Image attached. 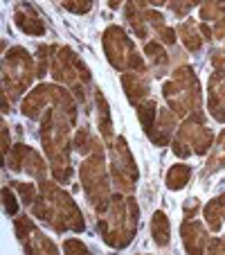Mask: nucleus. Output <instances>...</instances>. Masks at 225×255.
Returning <instances> with one entry per match:
<instances>
[{"label":"nucleus","instance_id":"nucleus-1","mask_svg":"<svg viewBox=\"0 0 225 255\" xmlns=\"http://www.w3.org/2000/svg\"><path fill=\"white\" fill-rule=\"evenodd\" d=\"M41 192H43V199L34 201V206H32V212L39 217V219L52 224L54 231L72 228V231L81 233L83 228H86L79 208L75 206V201H72L66 192H61V190L54 183H50V181L41 185Z\"/></svg>","mask_w":225,"mask_h":255},{"label":"nucleus","instance_id":"nucleus-2","mask_svg":"<svg viewBox=\"0 0 225 255\" xmlns=\"http://www.w3.org/2000/svg\"><path fill=\"white\" fill-rule=\"evenodd\" d=\"M81 178L86 194L97 210H108V181H106V169H104V158H101L99 144H95V156L88 158L81 165Z\"/></svg>","mask_w":225,"mask_h":255},{"label":"nucleus","instance_id":"nucleus-3","mask_svg":"<svg viewBox=\"0 0 225 255\" xmlns=\"http://www.w3.org/2000/svg\"><path fill=\"white\" fill-rule=\"evenodd\" d=\"M104 48L108 54V61L117 68V70H124V68H133V70L144 72V61L140 59V54L133 50L131 39H126V34L120 27H108L104 34Z\"/></svg>","mask_w":225,"mask_h":255},{"label":"nucleus","instance_id":"nucleus-4","mask_svg":"<svg viewBox=\"0 0 225 255\" xmlns=\"http://www.w3.org/2000/svg\"><path fill=\"white\" fill-rule=\"evenodd\" d=\"M182 240H185L187 253H203V251H207V235L198 222H189L187 219L182 224Z\"/></svg>","mask_w":225,"mask_h":255},{"label":"nucleus","instance_id":"nucleus-5","mask_svg":"<svg viewBox=\"0 0 225 255\" xmlns=\"http://www.w3.org/2000/svg\"><path fill=\"white\" fill-rule=\"evenodd\" d=\"M52 100V86H39L36 91H32L27 95V100L23 102V113L27 118H39L41 109Z\"/></svg>","mask_w":225,"mask_h":255},{"label":"nucleus","instance_id":"nucleus-6","mask_svg":"<svg viewBox=\"0 0 225 255\" xmlns=\"http://www.w3.org/2000/svg\"><path fill=\"white\" fill-rule=\"evenodd\" d=\"M16 25H18L25 34H34V36H41V34L45 32L43 20L34 14L29 7H20V9L16 11Z\"/></svg>","mask_w":225,"mask_h":255},{"label":"nucleus","instance_id":"nucleus-7","mask_svg":"<svg viewBox=\"0 0 225 255\" xmlns=\"http://www.w3.org/2000/svg\"><path fill=\"white\" fill-rule=\"evenodd\" d=\"M122 84H124L126 95H129V100L133 104L138 100H142V97H147L149 93V82L142 75H122Z\"/></svg>","mask_w":225,"mask_h":255},{"label":"nucleus","instance_id":"nucleus-8","mask_svg":"<svg viewBox=\"0 0 225 255\" xmlns=\"http://www.w3.org/2000/svg\"><path fill=\"white\" fill-rule=\"evenodd\" d=\"M151 231H153V240L158 246H167L169 244V235H171V231H169V219L164 212H155L153 215V222H151Z\"/></svg>","mask_w":225,"mask_h":255},{"label":"nucleus","instance_id":"nucleus-9","mask_svg":"<svg viewBox=\"0 0 225 255\" xmlns=\"http://www.w3.org/2000/svg\"><path fill=\"white\" fill-rule=\"evenodd\" d=\"M189 176H192V167H189V165H173L167 174L169 190H182L189 183Z\"/></svg>","mask_w":225,"mask_h":255},{"label":"nucleus","instance_id":"nucleus-10","mask_svg":"<svg viewBox=\"0 0 225 255\" xmlns=\"http://www.w3.org/2000/svg\"><path fill=\"white\" fill-rule=\"evenodd\" d=\"M205 219H207V226L214 233L221 231V224H223V219H225V203L221 201V199H214V201L205 208Z\"/></svg>","mask_w":225,"mask_h":255},{"label":"nucleus","instance_id":"nucleus-11","mask_svg":"<svg viewBox=\"0 0 225 255\" xmlns=\"http://www.w3.org/2000/svg\"><path fill=\"white\" fill-rule=\"evenodd\" d=\"M97 93V106H99V125H101V135H104L106 142H110V138H113V125H110V113H108V104H106V100L101 97L99 91Z\"/></svg>","mask_w":225,"mask_h":255},{"label":"nucleus","instance_id":"nucleus-12","mask_svg":"<svg viewBox=\"0 0 225 255\" xmlns=\"http://www.w3.org/2000/svg\"><path fill=\"white\" fill-rule=\"evenodd\" d=\"M178 34L182 36V41H185L187 50H192V52H198L203 45V39L198 36L196 27H194V23H182L180 27H178Z\"/></svg>","mask_w":225,"mask_h":255},{"label":"nucleus","instance_id":"nucleus-13","mask_svg":"<svg viewBox=\"0 0 225 255\" xmlns=\"http://www.w3.org/2000/svg\"><path fill=\"white\" fill-rule=\"evenodd\" d=\"M158 104L155 102H147V104H140L138 106V118H140V122H142V127H144V131L147 133H151V129H153V120L158 118Z\"/></svg>","mask_w":225,"mask_h":255},{"label":"nucleus","instance_id":"nucleus-14","mask_svg":"<svg viewBox=\"0 0 225 255\" xmlns=\"http://www.w3.org/2000/svg\"><path fill=\"white\" fill-rule=\"evenodd\" d=\"M23 167L27 169V172L32 174L34 178H43V176H45V172H48V167H45L43 158H41V156L36 154L34 149H29V154H27V158H25Z\"/></svg>","mask_w":225,"mask_h":255},{"label":"nucleus","instance_id":"nucleus-15","mask_svg":"<svg viewBox=\"0 0 225 255\" xmlns=\"http://www.w3.org/2000/svg\"><path fill=\"white\" fill-rule=\"evenodd\" d=\"M221 14H225V0H205L201 16L205 20H216Z\"/></svg>","mask_w":225,"mask_h":255},{"label":"nucleus","instance_id":"nucleus-16","mask_svg":"<svg viewBox=\"0 0 225 255\" xmlns=\"http://www.w3.org/2000/svg\"><path fill=\"white\" fill-rule=\"evenodd\" d=\"M29 149H32V147H27V144H16L14 151H11V156L7 158V165H9L14 172L23 169V163H25V158H27Z\"/></svg>","mask_w":225,"mask_h":255},{"label":"nucleus","instance_id":"nucleus-17","mask_svg":"<svg viewBox=\"0 0 225 255\" xmlns=\"http://www.w3.org/2000/svg\"><path fill=\"white\" fill-rule=\"evenodd\" d=\"M14 228H16L18 240L23 242V244H27V240L32 237V233H34L32 219H29V217H18V219H14Z\"/></svg>","mask_w":225,"mask_h":255},{"label":"nucleus","instance_id":"nucleus-18","mask_svg":"<svg viewBox=\"0 0 225 255\" xmlns=\"http://www.w3.org/2000/svg\"><path fill=\"white\" fill-rule=\"evenodd\" d=\"M225 165V131L219 138V149L214 151V156H210V163H207V172H214V169L223 167Z\"/></svg>","mask_w":225,"mask_h":255},{"label":"nucleus","instance_id":"nucleus-19","mask_svg":"<svg viewBox=\"0 0 225 255\" xmlns=\"http://www.w3.org/2000/svg\"><path fill=\"white\" fill-rule=\"evenodd\" d=\"M144 52L149 54V57L153 59V63L155 66H167V61H169V57H167V52H164L162 48H160L155 41H151V43H147L144 45Z\"/></svg>","mask_w":225,"mask_h":255},{"label":"nucleus","instance_id":"nucleus-20","mask_svg":"<svg viewBox=\"0 0 225 255\" xmlns=\"http://www.w3.org/2000/svg\"><path fill=\"white\" fill-rule=\"evenodd\" d=\"M14 188L20 192V197H23V201L27 203V206H34V199H36V190H34L32 183H14Z\"/></svg>","mask_w":225,"mask_h":255},{"label":"nucleus","instance_id":"nucleus-21","mask_svg":"<svg viewBox=\"0 0 225 255\" xmlns=\"http://www.w3.org/2000/svg\"><path fill=\"white\" fill-rule=\"evenodd\" d=\"M95 144H97V142H92L90 135H88V129H79V133H77V149L81 151V154H86V151L95 149Z\"/></svg>","mask_w":225,"mask_h":255},{"label":"nucleus","instance_id":"nucleus-22","mask_svg":"<svg viewBox=\"0 0 225 255\" xmlns=\"http://www.w3.org/2000/svg\"><path fill=\"white\" fill-rule=\"evenodd\" d=\"M201 0H171V11L176 16H185L194 5H198Z\"/></svg>","mask_w":225,"mask_h":255},{"label":"nucleus","instance_id":"nucleus-23","mask_svg":"<svg viewBox=\"0 0 225 255\" xmlns=\"http://www.w3.org/2000/svg\"><path fill=\"white\" fill-rule=\"evenodd\" d=\"M63 7H68L70 11H77V14H86L90 9L92 0H61Z\"/></svg>","mask_w":225,"mask_h":255},{"label":"nucleus","instance_id":"nucleus-24","mask_svg":"<svg viewBox=\"0 0 225 255\" xmlns=\"http://www.w3.org/2000/svg\"><path fill=\"white\" fill-rule=\"evenodd\" d=\"M2 199H5V210H7V215L14 217L16 212H18V203H16V197L11 194V190H9V188L2 190Z\"/></svg>","mask_w":225,"mask_h":255},{"label":"nucleus","instance_id":"nucleus-25","mask_svg":"<svg viewBox=\"0 0 225 255\" xmlns=\"http://www.w3.org/2000/svg\"><path fill=\"white\" fill-rule=\"evenodd\" d=\"M63 251H66L68 255H72V253H88L86 244H83V242H79V240H66Z\"/></svg>","mask_w":225,"mask_h":255},{"label":"nucleus","instance_id":"nucleus-26","mask_svg":"<svg viewBox=\"0 0 225 255\" xmlns=\"http://www.w3.org/2000/svg\"><path fill=\"white\" fill-rule=\"evenodd\" d=\"M52 174H54V178H57V181H68V178L72 176V169L68 167V165H61V167H52Z\"/></svg>","mask_w":225,"mask_h":255},{"label":"nucleus","instance_id":"nucleus-27","mask_svg":"<svg viewBox=\"0 0 225 255\" xmlns=\"http://www.w3.org/2000/svg\"><path fill=\"white\" fill-rule=\"evenodd\" d=\"M198 210V199H187L185 203V217L187 219H192V215H196Z\"/></svg>","mask_w":225,"mask_h":255},{"label":"nucleus","instance_id":"nucleus-28","mask_svg":"<svg viewBox=\"0 0 225 255\" xmlns=\"http://www.w3.org/2000/svg\"><path fill=\"white\" fill-rule=\"evenodd\" d=\"M212 32H214L216 39H225V18H221L219 23H216V27L212 29Z\"/></svg>","mask_w":225,"mask_h":255},{"label":"nucleus","instance_id":"nucleus-29","mask_svg":"<svg viewBox=\"0 0 225 255\" xmlns=\"http://www.w3.org/2000/svg\"><path fill=\"white\" fill-rule=\"evenodd\" d=\"M9 131H7V127H2V151L5 154H9Z\"/></svg>","mask_w":225,"mask_h":255},{"label":"nucleus","instance_id":"nucleus-30","mask_svg":"<svg viewBox=\"0 0 225 255\" xmlns=\"http://www.w3.org/2000/svg\"><path fill=\"white\" fill-rule=\"evenodd\" d=\"M108 5H110V9H120V7H122V0H108Z\"/></svg>","mask_w":225,"mask_h":255},{"label":"nucleus","instance_id":"nucleus-31","mask_svg":"<svg viewBox=\"0 0 225 255\" xmlns=\"http://www.w3.org/2000/svg\"><path fill=\"white\" fill-rule=\"evenodd\" d=\"M167 0H151V5H164Z\"/></svg>","mask_w":225,"mask_h":255}]
</instances>
